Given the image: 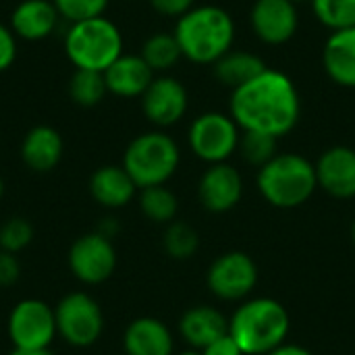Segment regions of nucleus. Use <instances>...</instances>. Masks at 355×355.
<instances>
[{"mask_svg":"<svg viewBox=\"0 0 355 355\" xmlns=\"http://www.w3.org/2000/svg\"><path fill=\"white\" fill-rule=\"evenodd\" d=\"M229 110L241 131H258L279 139L295 129L302 100L289 75L266 69L233 89Z\"/></svg>","mask_w":355,"mask_h":355,"instance_id":"f257e3e1","label":"nucleus"},{"mask_svg":"<svg viewBox=\"0 0 355 355\" xmlns=\"http://www.w3.org/2000/svg\"><path fill=\"white\" fill-rule=\"evenodd\" d=\"M181 54L196 64H214L235 42V21L216 4L193 6L179 17L175 27Z\"/></svg>","mask_w":355,"mask_h":355,"instance_id":"f03ea898","label":"nucleus"},{"mask_svg":"<svg viewBox=\"0 0 355 355\" xmlns=\"http://www.w3.org/2000/svg\"><path fill=\"white\" fill-rule=\"evenodd\" d=\"M287 308L272 297L243 302L229 318V335L243 355H268L281 347L289 335Z\"/></svg>","mask_w":355,"mask_h":355,"instance_id":"7ed1b4c3","label":"nucleus"},{"mask_svg":"<svg viewBox=\"0 0 355 355\" xmlns=\"http://www.w3.org/2000/svg\"><path fill=\"white\" fill-rule=\"evenodd\" d=\"M318 179L314 164L302 154H277L258 168V189L262 198L281 210L304 206L316 191Z\"/></svg>","mask_w":355,"mask_h":355,"instance_id":"20e7f679","label":"nucleus"},{"mask_svg":"<svg viewBox=\"0 0 355 355\" xmlns=\"http://www.w3.org/2000/svg\"><path fill=\"white\" fill-rule=\"evenodd\" d=\"M179 146L177 141L162 133L150 131L137 135L125 150L123 168L129 173L137 189L164 185L179 168Z\"/></svg>","mask_w":355,"mask_h":355,"instance_id":"39448f33","label":"nucleus"},{"mask_svg":"<svg viewBox=\"0 0 355 355\" xmlns=\"http://www.w3.org/2000/svg\"><path fill=\"white\" fill-rule=\"evenodd\" d=\"M64 50L77 69L104 73L119 56H123V37L112 21L96 17L73 23L64 37Z\"/></svg>","mask_w":355,"mask_h":355,"instance_id":"423d86ee","label":"nucleus"},{"mask_svg":"<svg viewBox=\"0 0 355 355\" xmlns=\"http://www.w3.org/2000/svg\"><path fill=\"white\" fill-rule=\"evenodd\" d=\"M54 316L58 335L73 347H89L102 337V308L92 295L83 291L64 295L54 308Z\"/></svg>","mask_w":355,"mask_h":355,"instance_id":"0eeeda50","label":"nucleus"},{"mask_svg":"<svg viewBox=\"0 0 355 355\" xmlns=\"http://www.w3.org/2000/svg\"><path fill=\"white\" fill-rule=\"evenodd\" d=\"M187 139L191 152L200 160L208 164H220L237 152L241 135L239 125L231 114L204 112L191 123Z\"/></svg>","mask_w":355,"mask_h":355,"instance_id":"6e6552de","label":"nucleus"},{"mask_svg":"<svg viewBox=\"0 0 355 355\" xmlns=\"http://www.w3.org/2000/svg\"><path fill=\"white\" fill-rule=\"evenodd\" d=\"M8 339L15 349H50L56 331L54 310L42 300H21L8 314Z\"/></svg>","mask_w":355,"mask_h":355,"instance_id":"1a4fd4ad","label":"nucleus"},{"mask_svg":"<svg viewBox=\"0 0 355 355\" xmlns=\"http://www.w3.org/2000/svg\"><path fill=\"white\" fill-rule=\"evenodd\" d=\"M206 283L223 302L245 300L258 285V264L245 252H227L210 264Z\"/></svg>","mask_w":355,"mask_h":355,"instance_id":"9d476101","label":"nucleus"},{"mask_svg":"<svg viewBox=\"0 0 355 355\" xmlns=\"http://www.w3.org/2000/svg\"><path fill=\"white\" fill-rule=\"evenodd\" d=\"M69 268L73 277L85 285H100L114 275L116 250L110 237L87 233L75 239L69 250Z\"/></svg>","mask_w":355,"mask_h":355,"instance_id":"9b49d317","label":"nucleus"},{"mask_svg":"<svg viewBox=\"0 0 355 355\" xmlns=\"http://www.w3.org/2000/svg\"><path fill=\"white\" fill-rule=\"evenodd\" d=\"M243 196V179L229 162L210 164L198 183L200 204L212 214H225L233 210Z\"/></svg>","mask_w":355,"mask_h":355,"instance_id":"f8f14e48","label":"nucleus"},{"mask_svg":"<svg viewBox=\"0 0 355 355\" xmlns=\"http://www.w3.org/2000/svg\"><path fill=\"white\" fill-rule=\"evenodd\" d=\"M250 23L264 44H287L300 25L297 6L291 0H256L250 10Z\"/></svg>","mask_w":355,"mask_h":355,"instance_id":"ddd939ff","label":"nucleus"},{"mask_svg":"<svg viewBox=\"0 0 355 355\" xmlns=\"http://www.w3.org/2000/svg\"><path fill=\"white\" fill-rule=\"evenodd\" d=\"M187 89L173 77H158L141 96V108L150 123L156 127H171L187 112Z\"/></svg>","mask_w":355,"mask_h":355,"instance_id":"4468645a","label":"nucleus"},{"mask_svg":"<svg viewBox=\"0 0 355 355\" xmlns=\"http://www.w3.org/2000/svg\"><path fill=\"white\" fill-rule=\"evenodd\" d=\"M318 187L337 200L355 198V150L349 146H333L320 154L314 164Z\"/></svg>","mask_w":355,"mask_h":355,"instance_id":"2eb2a0df","label":"nucleus"},{"mask_svg":"<svg viewBox=\"0 0 355 355\" xmlns=\"http://www.w3.org/2000/svg\"><path fill=\"white\" fill-rule=\"evenodd\" d=\"M123 347L127 355H173L175 341L162 320L144 316L125 329Z\"/></svg>","mask_w":355,"mask_h":355,"instance_id":"dca6fc26","label":"nucleus"},{"mask_svg":"<svg viewBox=\"0 0 355 355\" xmlns=\"http://www.w3.org/2000/svg\"><path fill=\"white\" fill-rule=\"evenodd\" d=\"M106 89L121 98H141L154 81V71L141 56H119L104 71Z\"/></svg>","mask_w":355,"mask_h":355,"instance_id":"f3484780","label":"nucleus"},{"mask_svg":"<svg viewBox=\"0 0 355 355\" xmlns=\"http://www.w3.org/2000/svg\"><path fill=\"white\" fill-rule=\"evenodd\" d=\"M179 333L191 349H206L210 343L229 333V320L223 312L210 306L189 308L179 320Z\"/></svg>","mask_w":355,"mask_h":355,"instance_id":"a211bd4d","label":"nucleus"},{"mask_svg":"<svg viewBox=\"0 0 355 355\" xmlns=\"http://www.w3.org/2000/svg\"><path fill=\"white\" fill-rule=\"evenodd\" d=\"M329 79L341 87H355V27L333 31L322 48Z\"/></svg>","mask_w":355,"mask_h":355,"instance_id":"6ab92c4d","label":"nucleus"},{"mask_svg":"<svg viewBox=\"0 0 355 355\" xmlns=\"http://www.w3.org/2000/svg\"><path fill=\"white\" fill-rule=\"evenodd\" d=\"M62 150L64 144L60 133L48 125H37L27 131L21 144V158L27 168L35 173H48L60 162Z\"/></svg>","mask_w":355,"mask_h":355,"instance_id":"aec40b11","label":"nucleus"},{"mask_svg":"<svg viewBox=\"0 0 355 355\" xmlns=\"http://www.w3.org/2000/svg\"><path fill=\"white\" fill-rule=\"evenodd\" d=\"M137 185L123 166H102L89 179L92 198L104 208H123L135 198Z\"/></svg>","mask_w":355,"mask_h":355,"instance_id":"412c9836","label":"nucleus"},{"mask_svg":"<svg viewBox=\"0 0 355 355\" xmlns=\"http://www.w3.org/2000/svg\"><path fill=\"white\" fill-rule=\"evenodd\" d=\"M58 10L54 2L48 0H23L10 17V27L15 35L25 40H42L50 35L56 27Z\"/></svg>","mask_w":355,"mask_h":355,"instance_id":"4be33fe9","label":"nucleus"},{"mask_svg":"<svg viewBox=\"0 0 355 355\" xmlns=\"http://www.w3.org/2000/svg\"><path fill=\"white\" fill-rule=\"evenodd\" d=\"M212 67H214V77L231 89L245 85L248 81H252L254 77H258L260 73L268 69L266 62L258 54L245 52V50H239V52L231 50L223 58H218Z\"/></svg>","mask_w":355,"mask_h":355,"instance_id":"5701e85b","label":"nucleus"},{"mask_svg":"<svg viewBox=\"0 0 355 355\" xmlns=\"http://www.w3.org/2000/svg\"><path fill=\"white\" fill-rule=\"evenodd\" d=\"M139 56L156 73V71L173 69L183 54H181V48H179L175 33H154L146 40Z\"/></svg>","mask_w":355,"mask_h":355,"instance_id":"b1692460","label":"nucleus"},{"mask_svg":"<svg viewBox=\"0 0 355 355\" xmlns=\"http://www.w3.org/2000/svg\"><path fill=\"white\" fill-rule=\"evenodd\" d=\"M139 208L152 223H173L179 210V200L166 185H154L141 189Z\"/></svg>","mask_w":355,"mask_h":355,"instance_id":"393cba45","label":"nucleus"},{"mask_svg":"<svg viewBox=\"0 0 355 355\" xmlns=\"http://www.w3.org/2000/svg\"><path fill=\"white\" fill-rule=\"evenodd\" d=\"M106 92L108 89H106L104 73H100V71L77 69L69 83V94H71L73 102L79 106H85V108L100 104Z\"/></svg>","mask_w":355,"mask_h":355,"instance_id":"a878e982","label":"nucleus"},{"mask_svg":"<svg viewBox=\"0 0 355 355\" xmlns=\"http://www.w3.org/2000/svg\"><path fill=\"white\" fill-rule=\"evenodd\" d=\"M162 245L173 260H189L200 248V235L191 225L183 220H173L164 231Z\"/></svg>","mask_w":355,"mask_h":355,"instance_id":"bb28decb","label":"nucleus"},{"mask_svg":"<svg viewBox=\"0 0 355 355\" xmlns=\"http://www.w3.org/2000/svg\"><path fill=\"white\" fill-rule=\"evenodd\" d=\"M316 19L331 31L355 27V0H312Z\"/></svg>","mask_w":355,"mask_h":355,"instance_id":"cd10ccee","label":"nucleus"},{"mask_svg":"<svg viewBox=\"0 0 355 355\" xmlns=\"http://www.w3.org/2000/svg\"><path fill=\"white\" fill-rule=\"evenodd\" d=\"M239 150L241 156L245 158L248 164L262 168L268 164L279 152H277V137L258 133V131H243L239 139Z\"/></svg>","mask_w":355,"mask_h":355,"instance_id":"c85d7f7f","label":"nucleus"},{"mask_svg":"<svg viewBox=\"0 0 355 355\" xmlns=\"http://www.w3.org/2000/svg\"><path fill=\"white\" fill-rule=\"evenodd\" d=\"M33 241V227L27 218L15 216L0 225V250L19 254Z\"/></svg>","mask_w":355,"mask_h":355,"instance_id":"c756f323","label":"nucleus"},{"mask_svg":"<svg viewBox=\"0 0 355 355\" xmlns=\"http://www.w3.org/2000/svg\"><path fill=\"white\" fill-rule=\"evenodd\" d=\"M52 2L58 15H62L73 23L102 17V12L108 6V0H52Z\"/></svg>","mask_w":355,"mask_h":355,"instance_id":"7c9ffc66","label":"nucleus"},{"mask_svg":"<svg viewBox=\"0 0 355 355\" xmlns=\"http://www.w3.org/2000/svg\"><path fill=\"white\" fill-rule=\"evenodd\" d=\"M21 277V264L17 260V254L0 250V287H10Z\"/></svg>","mask_w":355,"mask_h":355,"instance_id":"2f4dec72","label":"nucleus"},{"mask_svg":"<svg viewBox=\"0 0 355 355\" xmlns=\"http://www.w3.org/2000/svg\"><path fill=\"white\" fill-rule=\"evenodd\" d=\"M17 56V42L12 29L0 25V71H6Z\"/></svg>","mask_w":355,"mask_h":355,"instance_id":"473e14b6","label":"nucleus"},{"mask_svg":"<svg viewBox=\"0 0 355 355\" xmlns=\"http://www.w3.org/2000/svg\"><path fill=\"white\" fill-rule=\"evenodd\" d=\"M154 10H158L164 17H183L187 10L193 8L196 0H150Z\"/></svg>","mask_w":355,"mask_h":355,"instance_id":"72a5a7b5","label":"nucleus"},{"mask_svg":"<svg viewBox=\"0 0 355 355\" xmlns=\"http://www.w3.org/2000/svg\"><path fill=\"white\" fill-rule=\"evenodd\" d=\"M204 355H243V352L239 349V345L233 341V337L227 333L220 339H216L214 343H210L206 349H202Z\"/></svg>","mask_w":355,"mask_h":355,"instance_id":"f704fd0d","label":"nucleus"},{"mask_svg":"<svg viewBox=\"0 0 355 355\" xmlns=\"http://www.w3.org/2000/svg\"><path fill=\"white\" fill-rule=\"evenodd\" d=\"M268 355H314L312 352H308L306 347H302V345H287V343H283L281 347H277L275 352H270Z\"/></svg>","mask_w":355,"mask_h":355,"instance_id":"c9c22d12","label":"nucleus"},{"mask_svg":"<svg viewBox=\"0 0 355 355\" xmlns=\"http://www.w3.org/2000/svg\"><path fill=\"white\" fill-rule=\"evenodd\" d=\"M8 355H52L50 349H15L12 347V352Z\"/></svg>","mask_w":355,"mask_h":355,"instance_id":"e433bc0d","label":"nucleus"},{"mask_svg":"<svg viewBox=\"0 0 355 355\" xmlns=\"http://www.w3.org/2000/svg\"><path fill=\"white\" fill-rule=\"evenodd\" d=\"M179 355H204L202 352H198V349H189V352H183V354Z\"/></svg>","mask_w":355,"mask_h":355,"instance_id":"4c0bfd02","label":"nucleus"},{"mask_svg":"<svg viewBox=\"0 0 355 355\" xmlns=\"http://www.w3.org/2000/svg\"><path fill=\"white\" fill-rule=\"evenodd\" d=\"M291 2H293V4L297 6V4H304V2H312V0H291Z\"/></svg>","mask_w":355,"mask_h":355,"instance_id":"58836bf2","label":"nucleus"},{"mask_svg":"<svg viewBox=\"0 0 355 355\" xmlns=\"http://www.w3.org/2000/svg\"><path fill=\"white\" fill-rule=\"evenodd\" d=\"M352 239H354V243H355V220L352 223Z\"/></svg>","mask_w":355,"mask_h":355,"instance_id":"ea45409f","label":"nucleus"},{"mask_svg":"<svg viewBox=\"0 0 355 355\" xmlns=\"http://www.w3.org/2000/svg\"><path fill=\"white\" fill-rule=\"evenodd\" d=\"M2 193H4V183H2V177H0V198H2Z\"/></svg>","mask_w":355,"mask_h":355,"instance_id":"a19ab883","label":"nucleus"}]
</instances>
